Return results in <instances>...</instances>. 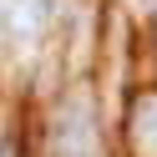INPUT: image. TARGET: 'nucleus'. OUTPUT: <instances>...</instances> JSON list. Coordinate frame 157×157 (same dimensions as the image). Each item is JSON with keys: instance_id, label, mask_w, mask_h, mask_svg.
Listing matches in <instances>:
<instances>
[{"instance_id": "nucleus-1", "label": "nucleus", "mask_w": 157, "mask_h": 157, "mask_svg": "<svg viewBox=\"0 0 157 157\" xmlns=\"http://www.w3.org/2000/svg\"><path fill=\"white\" fill-rule=\"evenodd\" d=\"M61 157H96V127H91L86 96H76L71 112L61 117Z\"/></svg>"}, {"instance_id": "nucleus-2", "label": "nucleus", "mask_w": 157, "mask_h": 157, "mask_svg": "<svg viewBox=\"0 0 157 157\" xmlns=\"http://www.w3.org/2000/svg\"><path fill=\"white\" fill-rule=\"evenodd\" d=\"M51 0H5L0 5V15H5V25H10V41H36V36L46 31V21H51Z\"/></svg>"}, {"instance_id": "nucleus-3", "label": "nucleus", "mask_w": 157, "mask_h": 157, "mask_svg": "<svg viewBox=\"0 0 157 157\" xmlns=\"http://www.w3.org/2000/svg\"><path fill=\"white\" fill-rule=\"evenodd\" d=\"M132 142L142 157H157V96H142L132 112Z\"/></svg>"}]
</instances>
